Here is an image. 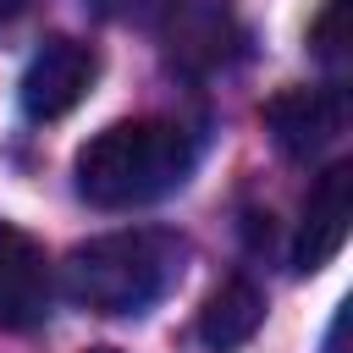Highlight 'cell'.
<instances>
[{"label": "cell", "mask_w": 353, "mask_h": 353, "mask_svg": "<svg viewBox=\"0 0 353 353\" xmlns=\"http://www.w3.org/2000/svg\"><path fill=\"white\" fill-rule=\"evenodd\" d=\"M265 132L287 160H314L347 132V94L336 83L320 88H281L265 105Z\"/></svg>", "instance_id": "cell-3"}, {"label": "cell", "mask_w": 353, "mask_h": 353, "mask_svg": "<svg viewBox=\"0 0 353 353\" xmlns=\"http://www.w3.org/2000/svg\"><path fill=\"white\" fill-rule=\"evenodd\" d=\"M325 353H347V303L336 309V320H331V331H325Z\"/></svg>", "instance_id": "cell-11"}, {"label": "cell", "mask_w": 353, "mask_h": 353, "mask_svg": "<svg viewBox=\"0 0 353 353\" xmlns=\"http://www.w3.org/2000/svg\"><path fill=\"white\" fill-rule=\"evenodd\" d=\"M50 314V259L44 248L0 221V331H28Z\"/></svg>", "instance_id": "cell-6"}, {"label": "cell", "mask_w": 353, "mask_h": 353, "mask_svg": "<svg viewBox=\"0 0 353 353\" xmlns=\"http://www.w3.org/2000/svg\"><path fill=\"white\" fill-rule=\"evenodd\" d=\"M110 17H121V22H160L176 0H99Z\"/></svg>", "instance_id": "cell-9"}, {"label": "cell", "mask_w": 353, "mask_h": 353, "mask_svg": "<svg viewBox=\"0 0 353 353\" xmlns=\"http://www.w3.org/2000/svg\"><path fill=\"white\" fill-rule=\"evenodd\" d=\"M33 11H39V0H0V39H11Z\"/></svg>", "instance_id": "cell-10"}, {"label": "cell", "mask_w": 353, "mask_h": 353, "mask_svg": "<svg viewBox=\"0 0 353 353\" xmlns=\"http://www.w3.org/2000/svg\"><path fill=\"white\" fill-rule=\"evenodd\" d=\"M188 265V243L165 226L105 232L66 259V298L94 314H143L160 303Z\"/></svg>", "instance_id": "cell-2"}, {"label": "cell", "mask_w": 353, "mask_h": 353, "mask_svg": "<svg viewBox=\"0 0 353 353\" xmlns=\"http://www.w3.org/2000/svg\"><path fill=\"white\" fill-rule=\"evenodd\" d=\"M193 171V138L176 121L138 116L94 132L77 149V193L94 210H138L176 193Z\"/></svg>", "instance_id": "cell-1"}, {"label": "cell", "mask_w": 353, "mask_h": 353, "mask_svg": "<svg viewBox=\"0 0 353 353\" xmlns=\"http://www.w3.org/2000/svg\"><path fill=\"white\" fill-rule=\"evenodd\" d=\"M259 320H265V298H259V287L243 281V276H232V281H221V287L204 298L193 336H199L210 353H232V347H243V342L259 331Z\"/></svg>", "instance_id": "cell-7"}, {"label": "cell", "mask_w": 353, "mask_h": 353, "mask_svg": "<svg viewBox=\"0 0 353 353\" xmlns=\"http://www.w3.org/2000/svg\"><path fill=\"white\" fill-rule=\"evenodd\" d=\"M309 44H314V55L331 66V72H342L347 66V0H325V11L314 17V28H309Z\"/></svg>", "instance_id": "cell-8"}, {"label": "cell", "mask_w": 353, "mask_h": 353, "mask_svg": "<svg viewBox=\"0 0 353 353\" xmlns=\"http://www.w3.org/2000/svg\"><path fill=\"white\" fill-rule=\"evenodd\" d=\"M347 221H353V165L336 160L314 176V188L303 199V221H298V237H292V265L303 276L325 270L336 259V248L347 243Z\"/></svg>", "instance_id": "cell-5"}, {"label": "cell", "mask_w": 353, "mask_h": 353, "mask_svg": "<svg viewBox=\"0 0 353 353\" xmlns=\"http://www.w3.org/2000/svg\"><path fill=\"white\" fill-rule=\"evenodd\" d=\"M88 353H116V347H88Z\"/></svg>", "instance_id": "cell-12"}, {"label": "cell", "mask_w": 353, "mask_h": 353, "mask_svg": "<svg viewBox=\"0 0 353 353\" xmlns=\"http://www.w3.org/2000/svg\"><path fill=\"white\" fill-rule=\"evenodd\" d=\"M94 77H99V55H94L88 44L55 33V39H44V44L33 50L17 99H22V110H28L33 121H61L66 110L83 105V94L94 88Z\"/></svg>", "instance_id": "cell-4"}]
</instances>
